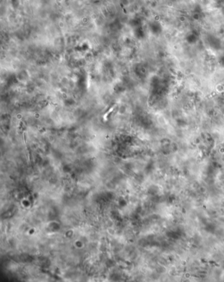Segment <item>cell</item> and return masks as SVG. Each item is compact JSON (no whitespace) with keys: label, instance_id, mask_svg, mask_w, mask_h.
<instances>
[{"label":"cell","instance_id":"1","mask_svg":"<svg viewBox=\"0 0 224 282\" xmlns=\"http://www.w3.org/2000/svg\"><path fill=\"white\" fill-rule=\"evenodd\" d=\"M116 105H117L116 104L113 105V106L111 107H110V108L105 113H104V114L103 115V120H107V116H108L110 113H112V111L114 110V109L116 108Z\"/></svg>","mask_w":224,"mask_h":282},{"label":"cell","instance_id":"2","mask_svg":"<svg viewBox=\"0 0 224 282\" xmlns=\"http://www.w3.org/2000/svg\"><path fill=\"white\" fill-rule=\"evenodd\" d=\"M23 140H24L25 150H26V155H27V157H28V160L30 161V153H29L28 149V147H27L26 140V133H25V132H23Z\"/></svg>","mask_w":224,"mask_h":282}]
</instances>
